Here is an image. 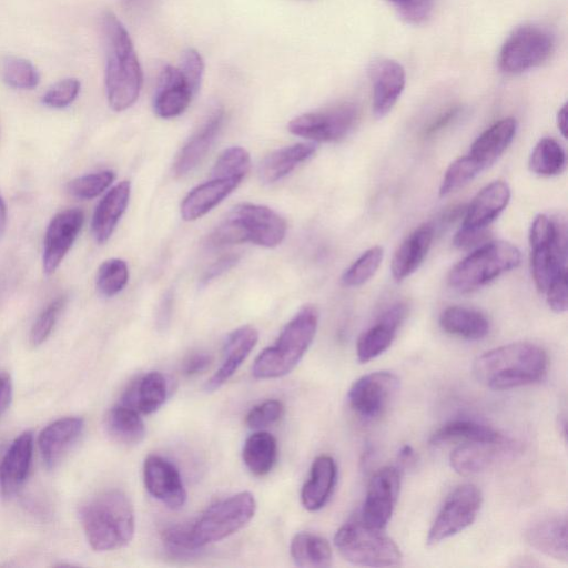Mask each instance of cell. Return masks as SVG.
<instances>
[{
    "instance_id": "cell-36",
    "label": "cell",
    "mask_w": 568,
    "mask_h": 568,
    "mask_svg": "<svg viewBox=\"0 0 568 568\" xmlns=\"http://www.w3.org/2000/svg\"><path fill=\"white\" fill-rule=\"evenodd\" d=\"M105 428L113 440L129 446L140 444L145 436V426L140 413L121 403L108 412Z\"/></svg>"
},
{
    "instance_id": "cell-22",
    "label": "cell",
    "mask_w": 568,
    "mask_h": 568,
    "mask_svg": "<svg viewBox=\"0 0 568 568\" xmlns=\"http://www.w3.org/2000/svg\"><path fill=\"white\" fill-rule=\"evenodd\" d=\"M258 341V332L251 325H243L231 332L223 347V361L219 369L207 379L206 392L223 386L250 355Z\"/></svg>"
},
{
    "instance_id": "cell-42",
    "label": "cell",
    "mask_w": 568,
    "mask_h": 568,
    "mask_svg": "<svg viewBox=\"0 0 568 568\" xmlns=\"http://www.w3.org/2000/svg\"><path fill=\"white\" fill-rule=\"evenodd\" d=\"M484 169L466 154L455 160L446 170L439 187V195L446 196L470 182Z\"/></svg>"
},
{
    "instance_id": "cell-2",
    "label": "cell",
    "mask_w": 568,
    "mask_h": 568,
    "mask_svg": "<svg viewBox=\"0 0 568 568\" xmlns=\"http://www.w3.org/2000/svg\"><path fill=\"white\" fill-rule=\"evenodd\" d=\"M102 32L106 52V98L110 108L121 112L132 106L140 95L142 69L125 27L111 11L102 17Z\"/></svg>"
},
{
    "instance_id": "cell-61",
    "label": "cell",
    "mask_w": 568,
    "mask_h": 568,
    "mask_svg": "<svg viewBox=\"0 0 568 568\" xmlns=\"http://www.w3.org/2000/svg\"><path fill=\"white\" fill-rule=\"evenodd\" d=\"M7 226V206L0 195V237L3 235Z\"/></svg>"
},
{
    "instance_id": "cell-56",
    "label": "cell",
    "mask_w": 568,
    "mask_h": 568,
    "mask_svg": "<svg viewBox=\"0 0 568 568\" xmlns=\"http://www.w3.org/2000/svg\"><path fill=\"white\" fill-rule=\"evenodd\" d=\"M12 399V382L7 373H0V417L8 409Z\"/></svg>"
},
{
    "instance_id": "cell-3",
    "label": "cell",
    "mask_w": 568,
    "mask_h": 568,
    "mask_svg": "<svg viewBox=\"0 0 568 568\" xmlns=\"http://www.w3.org/2000/svg\"><path fill=\"white\" fill-rule=\"evenodd\" d=\"M80 519L88 542L95 551L122 548L134 535L133 506L119 489L103 490L89 498L81 506Z\"/></svg>"
},
{
    "instance_id": "cell-21",
    "label": "cell",
    "mask_w": 568,
    "mask_h": 568,
    "mask_svg": "<svg viewBox=\"0 0 568 568\" xmlns=\"http://www.w3.org/2000/svg\"><path fill=\"white\" fill-rule=\"evenodd\" d=\"M194 95L179 68L166 65L159 79L153 110L162 119L179 116L187 109Z\"/></svg>"
},
{
    "instance_id": "cell-37",
    "label": "cell",
    "mask_w": 568,
    "mask_h": 568,
    "mask_svg": "<svg viewBox=\"0 0 568 568\" xmlns=\"http://www.w3.org/2000/svg\"><path fill=\"white\" fill-rule=\"evenodd\" d=\"M242 458L246 468L255 476L268 474L277 458L275 437L264 430L250 435L242 449Z\"/></svg>"
},
{
    "instance_id": "cell-49",
    "label": "cell",
    "mask_w": 568,
    "mask_h": 568,
    "mask_svg": "<svg viewBox=\"0 0 568 568\" xmlns=\"http://www.w3.org/2000/svg\"><path fill=\"white\" fill-rule=\"evenodd\" d=\"M80 88V81L75 78L60 80L47 90L42 103L53 109L65 108L77 99Z\"/></svg>"
},
{
    "instance_id": "cell-51",
    "label": "cell",
    "mask_w": 568,
    "mask_h": 568,
    "mask_svg": "<svg viewBox=\"0 0 568 568\" xmlns=\"http://www.w3.org/2000/svg\"><path fill=\"white\" fill-rule=\"evenodd\" d=\"M397 10L407 22L419 24L427 20L433 12L435 0H386Z\"/></svg>"
},
{
    "instance_id": "cell-27",
    "label": "cell",
    "mask_w": 568,
    "mask_h": 568,
    "mask_svg": "<svg viewBox=\"0 0 568 568\" xmlns=\"http://www.w3.org/2000/svg\"><path fill=\"white\" fill-rule=\"evenodd\" d=\"M130 194L131 183L121 181L110 189L98 203L91 221L92 235L98 243H105L112 235L125 212Z\"/></svg>"
},
{
    "instance_id": "cell-43",
    "label": "cell",
    "mask_w": 568,
    "mask_h": 568,
    "mask_svg": "<svg viewBox=\"0 0 568 568\" xmlns=\"http://www.w3.org/2000/svg\"><path fill=\"white\" fill-rule=\"evenodd\" d=\"M383 248L373 246L366 250L343 274L342 283L356 287L366 283L377 272L383 261Z\"/></svg>"
},
{
    "instance_id": "cell-16",
    "label": "cell",
    "mask_w": 568,
    "mask_h": 568,
    "mask_svg": "<svg viewBox=\"0 0 568 568\" xmlns=\"http://www.w3.org/2000/svg\"><path fill=\"white\" fill-rule=\"evenodd\" d=\"M531 247V275L537 290L545 294L550 283L566 267L567 241L566 230L562 223H559L556 232L549 239L530 244Z\"/></svg>"
},
{
    "instance_id": "cell-62",
    "label": "cell",
    "mask_w": 568,
    "mask_h": 568,
    "mask_svg": "<svg viewBox=\"0 0 568 568\" xmlns=\"http://www.w3.org/2000/svg\"><path fill=\"white\" fill-rule=\"evenodd\" d=\"M558 426H559V428H561V430H559L561 436L566 439V417H565V415H560Z\"/></svg>"
},
{
    "instance_id": "cell-15",
    "label": "cell",
    "mask_w": 568,
    "mask_h": 568,
    "mask_svg": "<svg viewBox=\"0 0 568 568\" xmlns=\"http://www.w3.org/2000/svg\"><path fill=\"white\" fill-rule=\"evenodd\" d=\"M143 480L146 490L171 509H180L186 500L181 475L176 467L159 455H149L143 464Z\"/></svg>"
},
{
    "instance_id": "cell-11",
    "label": "cell",
    "mask_w": 568,
    "mask_h": 568,
    "mask_svg": "<svg viewBox=\"0 0 568 568\" xmlns=\"http://www.w3.org/2000/svg\"><path fill=\"white\" fill-rule=\"evenodd\" d=\"M358 119L357 106L345 102L315 112L301 114L288 123V131L315 142L337 141L352 131Z\"/></svg>"
},
{
    "instance_id": "cell-26",
    "label": "cell",
    "mask_w": 568,
    "mask_h": 568,
    "mask_svg": "<svg viewBox=\"0 0 568 568\" xmlns=\"http://www.w3.org/2000/svg\"><path fill=\"white\" fill-rule=\"evenodd\" d=\"M84 427L81 417H63L44 427L38 446L48 468L54 467L69 447L79 438Z\"/></svg>"
},
{
    "instance_id": "cell-48",
    "label": "cell",
    "mask_w": 568,
    "mask_h": 568,
    "mask_svg": "<svg viewBox=\"0 0 568 568\" xmlns=\"http://www.w3.org/2000/svg\"><path fill=\"white\" fill-rule=\"evenodd\" d=\"M285 407L277 399H268L254 406L245 417V424L251 429L261 430L277 423L284 415Z\"/></svg>"
},
{
    "instance_id": "cell-45",
    "label": "cell",
    "mask_w": 568,
    "mask_h": 568,
    "mask_svg": "<svg viewBox=\"0 0 568 568\" xmlns=\"http://www.w3.org/2000/svg\"><path fill=\"white\" fill-rule=\"evenodd\" d=\"M251 166L250 153L241 146L225 149L214 163L212 176H236L244 179Z\"/></svg>"
},
{
    "instance_id": "cell-8",
    "label": "cell",
    "mask_w": 568,
    "mask_h": 568,
    "mask_svg": "<svg viewBox=\"0 0 568 568\" xmlns=\"http://www.w3.org/2000/svg\"><path fill=\"white\" fill-rule=\"evenodd\" d=\"M256 501L248 491H241L210 506L190 523L191 538L199 549L220 541L243 528L254 516Z\"/></svg>"
},
{
    "instance_id": "cell-29",
    "label": "cell",
    "mask_w": 568,
    "mask_h": 568,
    "mask_svg": "<svg viewBox=\"0 0 568 568\" xmlns=\"http://www.w3.org/2000/svg\"><path fill=\"white\" fill-rule=\"evenodd\" d=\"M508 449L505 438L493 443H463L449 456L452 468L468 476L485 470Z\"/></svg>"
},
{
    "instance_id": "cell-44",
    "label": "cell",
    "mask_w": 568,
    "mask_h": 568,
    "mask_svg": "<svg viewBox=\"0 0 568 568\" xmlns=\"http://www.w3.org/2000/svg\"><path fill=\"white\" fill-rule=\"evenodd\" d=\"M113 171L104 170L78 176L67 184V191L80 200H91L102 194L114 181Z\"/></svg>"
},
{
    "instance_id": "cell-5",
    "label": "cell",
    "mask_w": 568,
    "mask_h": 568,
    "mask_svg": "<svg viewBox=\"0 0 568 568\" xmlns=\"http://www.w3.org/2000/svg\"><path fill=\"white\" fill-rule=\"evenodd\" d=\"M285 220L268 206L241 203L234 206L209 236L210 245L253 243L275 247L286 234Z\"/></svg>"
},
{
    "instance_id": "cell-17",
    "label": "cell",
    "mask_w": 568,
    "mask_h": 568,
    "mask_svg": "<svg viewBox=\"0 0 568 568\" xmlns=\"http://www.w3.org/2000/svg\"><path fill=\"white\" fill-rule=\"evenodd\" d=\"M407 312L405 303H395L383 312L374 325L361 334L356 344L359 363L378 357L392 345Z\"/></svg>"
},
{
    "instance_id": "cell-35",
    "label": "cell",
    "mask_w": 568,
    "mask_h": 568,
    "mask_svg": "<svg viewBox=\"0 0 568 568\" xmlns=\"http://www.w3.org/2000/svg\"><path fill=\"white\" fill-rule=\"evenodd\" d=\"M503 438L498 430L488 425L470 419H454L436 429L432 434L429 443L439 446L452 442L493 443Z\"/></svg>"
},
{
    "instance_id": "cell-4",
    "label": "cell",
    "mask_w": 568,
    "mask_h": 568,
    "mask_svg": "<svg viewBox=\"0 0 568 568\" xmlns=\"http://www.w3.org/2000/svg\"><path fill=\"white\" fill-rule=\"evenodd\" d=\"M317 325V308L304 305L283 327L275 343L255 358L252 367L254 377L278 378L293 371L311 346Z\"/></svg>"
},
{
    "instance_id": "cell-7",
    "label": "cell",
    "mask_w": 568,
    "mask_h": 568,
    "mask_svg": "<svg viewBox=\"0 0 568 568\" xmlns=\"http://www.w3.org/2000/svg\"><path fill=\"white\" fill-rule=\"evenodd\" d=\"M359 518L342 525L335 534L334 544L348 562L367 567H392L402 561V552L394 540Z\"/></svg>"
},
{
    "instance_id": "cell-54",
    "label": "cell",
    "mask_w": 568,
    "mask_h": 568,
    "mask_svg": "<svg viewBox=\"0 0 568 568\" xmlns=\"http://www.w3.org/2000/svg\"><path fill=\"white\" fill-rule=\"evenodd\" d=\"M487 230H469L460 227L454 237V245L459 248L479 246L487 240Z\"/></svg>"
},
{
    "instance_id": "cell-53",
    "label": "cell",
    "mask_w": 568,
    "mask_h": 568,
    "mask_svg": "<svg viewBox=\"0 0 568 568\" xmlns=\"http://www.w3.org/2000/svg\"><path fill=\"white\" fill-rule=\"evenodd\" d=\"M240 260L237 254H227L215 261L203 274L201 285L211 283L216 277L232 268Z\"/></svg>"
},
{
    "instance_id": "cell-55",
    "label": "cell",
    "mask_w": 568,
    "mask_h": 568,
    "mask_svg": "<svg viewBox=\"0 0 568 568\" xmlns=\"http://www.w3.org/2000/svg\"><path fill=\"white\" fill-rule=\"evenodd\" d=\"M212 363V356L207 353L199 352L190 355L183 364V374L195 376L205 372Z\"/></svg>"
},
{
    "instance_id": "cell-58",
    "label": "cell",
    "mask_w": 568,
    "mask_h": 568,
    "mask_svg": "<svg viewBox=\"0 0 568 568\" xmlns=\"http://www.w3.org/2000/svg\"><path fill=\"white\" fill-rule=\"evenodd\" d=\"M458 111V108H454L445 112L428 128L427 133L432 134L446 126L457 115Z\"/></svg>"
},
{
    "instance_id": "cell-25",
    "label": "cell",
    "mask_w": 568,
    "mask_h": 568,
    "mask_svg": "<svg viewBox=\"0 0 568 568\" xmlns=\"http://www.w3.org/2000/svg\"><path fill=\"white\" fill-rule=\"evenodd\" d=\"M33 435L23 432L9 446L0 462V490L2 496L13 495L26 481L32 458Z\"/></svg>"
},
{
    "instance_id": "cell-39",
    "label": "cell",
    "mask_w": 568,
    "mask_h": 568,
    "mask_svg": "<svg viewBox=\"0 0 568 568\" xmlns=\"http://www.w3.org/2000/svg\"><path fill=\"white\" fill-rule=\"evenodd\" d=\"M565 164V151L551 138H544L535 145L528 162L531 172L544 176L559 174L564 170Z\"/></svg>"
},
{
    "instance_id": "cell-50",
    "label": "cell",
    "mask_w": 568,
    "mask_h": 568,
    "mask_svg": "<svg viewBox=\"0 0 568 568\" xmlns=\"http://www.w3.org/2000/svg\"><path fill=\"white\" fill-rule=\"evenodd\" d=\"M178 68L187 84L196 94L200 90L204 73V62L201 54L193 48L184 50Z\"/></svg>"
},
{
    "instance_id": "cell-30",
    "label": "cell",
    "mask_w": 568,
    "mask_h": 568,
    "mask_svg": "<svg viewBox=\"0 0 568 568\" xmlns=\"http://www.w3.org/2000/svg\"><path fill=\"white\" fill-rule=\"evenodd\" d=\"M337 468L328 455L316 457L312 464L310 477L301 491V501L310 511L325 506L336 484Z\"/></svg>"
},
{
    "instance_id": "cell-32",
    "label": "cell",
    "mask_w": 568,
    "mask_h": 568,
    "mask_svg": "<svg viewBox=\"0 0 568 568\" xmlns=\"http://www.w3.org/2000/svg\"><path fill=\"white\" fill-rule=\"evenodd\" d=\"M168 386L159 372H149L133 382L121 397L120 403L134 408L140 414H152L165 402Z\"/></svg>"
},
{
    "instance_id": "cell-19",
    "label": "cell",
    "mask_w": 568,
    "mask_h": 568,
    "mask_svg": "<svg viewBox=\"0 0 568 568\" xmlns=\"http://www.w3.org/2000/svg\"><path fill=\"white\" fill-rule=\"evenodd\" d=\"M224 123V110L215 108L176 155L173 172L182 176L193 171L206 156Z\"/></svg>"
},
{
    "instance_id": "cell-10",
    "label": "cell",
    "mask_w": 568,
    "mask_h": 568,
    "mask_svg": "<svg viewBox=\"0 0 568 568\" xmlns=\"http://www.w3.org/2000/svg\"><path fill=\"white\" fill-rule=\"evenodd\" d=\"M483 495L474 484L456 487L445 499L433 521L426 542L435 546L469 527L481 507Z\"/></svg>"
},
{
    "instance_id": "cell-24",
    "label": "cell",
    "mask_w": 568,
    "mask_h": 568,
    "mask_svg": "<svg viewBox=\"0 0 568 568\" xmlns=\"http://www.w3.org/2000/svg\"><path fill=\"white\" fill-rule=\"evenodd\" d=\"M510 200V189L503 181H494L481 189L464 214L463 229L486 230L505 210Z\"/></svg>"
},
{
    "instance_id": "cell-33",
    "label": "cell",
    "mask_w": 568,
    "mask_h": 568,
    "mask_svg": "<svg viewBox=\"0 0 568 568\" xmlns=\"http://www.w3.org/2000/svg\"><path fill=\"white\" fill-rule=\"evenodd\" d=\"M316 152L313 142L296 143L273 151L260 164L258 176L263 183H274Z\"/></svg>"
},
{
    "instance_id": "cell-12",
    "label": "cell",
    "mask_w": 568,
    "mask_h": 568,
    "mask_svg": "<svg viewBox=\"0 0 568 568\" xmlns=\"http://www.w3.org/2000/svg\"><path fill=\"white\" fill-rule=\"evenodd\" d=\"M398 387L399 379L395 374L387 371L372 372L352 384L347 400L354 413L371 420L386 409Z\"/></svg>"
},
{
    "instance_id": "cell-34",
    "label": "cell",
    "mask_w": 568,
    "mask_h": 568,
    "mask_svg": "<svg viewBox=\"0 0 568 568\" xmlns=\"http://www.w3.org/2000/svg\"><path fill=\"white\" fill-rule=\"evenodd\" d=\"M439 325L446 333L469 341L481 339L489 332V321L483 313L458 305L442 312Z\"/></svg>"
},
{
    "instance_id": "cell-9",
    "label": "cell",
    "mask_w": 568,
    "mask_h": 568,
    "mask_svg": "<svg viewBox=\"0 0 568 568\" xmlns=\"http://www.w3.org/2000/svg\"><path fill=\"white\" fill-rule=\"evenodd\" d=\"M555 50V37L545 27L524 24L516 28L499 52V67L506 73H521L542 64Z\"/></svg>"
},
{
    "instance_id": "cell-46",
    "label": "cell",
    "mask_w": 568,
    "mask_h": 568,
    "mask_svg": "<svg viewBox=\"0 0 568 568\" xmlns=\"http://www.w3.org/2000/svg\"><path fill=\"white\" fill-rule=\"evenodd\" d=\"M67 302V295L58 296L39 314L30 331L32 346L41 345L49 337Z\"/></svg>"
},
{
    "instance_id": "cell-52",
    "label": "cell",
    "mask_w": 568,
    "mask_h": 568,
    "mask_svg": "<svg viewBox=\"0 0 568 568\" xmlns=\"http://www.w3.org/2000/svg\"><path fill=\"white\" fill-rule=\"evenodd\" d=\"M549 307L556 313H564L568 306L567 270L561 272L545 292Z\"/></svg>"
},
{
    "instance_id": "cell-28",
    "label": "cell",
    "mask_w": 568,
    "mask_h": 568,
    "mask_svg": "<svg viewBox=\"0 0 568 568\" xmlns=\"http://www.w3.org/2000/svg\"><path fill=\"white\" fill-rule=\"evenodd\" d=\"M434 239V227L423 224L415 229L395 251L390 270L399 282L414 273L426 257Z\"/></svg>"
},
{
    "instance_id": "cell-47",
    "label": "cell",
    "mask_w": 568,
    "mask_h": 568,
    "mask_svg": "<svg viewBox=\"0 0 568 568\" xmlns=\"http://www.w3.org/2000/svg\"><path fill=\"white\" fill-rule=\"evenodd\" d=\"M164 548L174 557L186 558L194 556L200 549L191 538L190 524H176L162 531Z\"/></svg>"
},
{
    "instance_id": "cell-57",
    "label": "cell",
    "mask_w": 568,
    "mask_h": 568,
    "mask_svg": "<svg viewBox=\"0 0 568 568\" xmlns=\"http://www.w3.org/2000/svg\"><path fill=\"white\" fill-rule=\"evenodd\" d=\"M172 297V294L166 293L160 305L158 313V325H160L161 327H164L170 320L173 302Z\"/></svg>"
},
{
    "instance_id": "cell-14",
    "label": "cell",
    "mask_w": 568,
    "mask_h": 568,
    "mask_svg": "<svg viewBox=\"0 0 568 568\" xmlns=\"http://www.w3.org/2000/svg\"><path fill=\"white\" fill-rule=\"evenodd\" d=\"M84 222L83 211L78 207L57 213L50 221L43 242L42 267L53 274L78 237Z\"/></svg>"
},
{
    "instance_id": "cell-1",
    "label": "cell",
    "mask_w": 568,
    "mask_h": 568,
    "mask_svg": "<svg viewBox=\"0 0 568 568\" xmlns=\"http://www.w3.org/2000/svg\"><path fill=\"white\" fill-rule=\"evenodd\" d=\"M548 356L542 347L515 342L480 354L474 363L476 378L494 390L531 385L544 378Z\"/></svg>"
},
{
    "instance_id": "cell-59",
    "label": "cell",
    "mask_w": 568,
    "mask_h": 568,
    "mask_svg": "<svg viewBox=\"0 0 568 568\" xmlns=\"http://www.w3.org/2000/svg\"><path fill=\"white\" fill-rule=\"evenodd\" d=\"M416 462L415 450L410 445H404L398 452V463L402 467H410Z\"/></svg>"
},
{
    "instance_id": "cell-60",
    "label": "cell",
    "mask_w": 568,
    "mask_h": 568,
    "mask_svg": "<svg viewBox=\"0 0 568 568\" xmlns=\"http://www.w3.org/2000/svg\"><path fill=\"white\" fill-rule=\"evenodd\" d=\"M557 126L564 138L567 136V104L565 103L557 114Z\"/></svg>"
},
{
    "instance_id": "cell-23",
    "label": "cell",
    "mask_w": 568,
    "mask_h": 568,
    "mask_svg": "<svg viewBox=\"0 0 568 568\" xmlns=\"http://www.w3.org/2000/svg\"><path fill=\"white\" fill-rule=\"evenodd\" d=\"M243 181L236 176H212L211 180L192 189L181 203V216L194 221L219 205Z\"/></svg>"
},
{
    "instance_id": "cell-13",
    "label": "cell",
    "mask_w": 568,
    "mask_h": 568,
    "mask_svg": "<svg viewBox=\"0 0 568 568\" xmlns=\"http://www.w3.org/2000/svg\"><path fill=\"white\" fill-rule=\"evenodd\" d=\"M399 487L400 476L396 467L378 469L368 483L361 520L371 527L384 529L393 515Z\"/></svg>"
},
{
    "instance_id": "cell-20",
    "label": "cell",
    "mask_w": 568,
    "mask_h": 568,
    "mask_svg": "<svg viewBox=\"0 0 568 568\" xmlns=\"http://www.w3.org/2000/svg\"><path fill=\"white\" fill-rule=\"evenodd\" d=\"M525 539L534 549L559 561H567V516L554 514L532 521L525 530Z\"/></svg>"
},
{
    "instance_id": "cell-38",
    "label": "cell",
    "mask_w": 568,
    "mask_h": 568,
    "mask_svg": "<svg viewBox=\"0 0 568 568\" xmlns=\"http://www.w3.org/2000/svg\"><path fill=\"white\" fill-rule=\"evenodd\" d=\"M294 562L305 568H324L332 565L333 554L328 541L312 532H298L291 541Z\"/></svg>"
},
{
    "instance_id": "cell-18",
    "label": "cell",
    "mask_w": 568,
    "mask_h": 568,
    "mask_svg": "<svg viewBox=\"0 0 568 568\" xmlns=\"http://www.w3.org/2000/svg\"><path fill=\"white\" fill-rule=\"evenodd\" d=\"M369 73L373 82V112L376 118H383L396 104L405 88V69L395 60L382 59L373 64Z\"/></svg>"
},
{
    "instance_id": "cell-31",
    "label": "cell",
    "mask_w": 568,
    "mask_h": 568,
    "mask_svg": "<svg viewBox=\"0 0 568 568\" xmlns=\"http://www.w3.org/2000/svg\"><path fill=\"white\" fill-rule=\"evenodd\" d=\"M516 129L514 118L497 121L474 141L468 154L485 170L505 152L514 140Z\"/></svg>"
},
{
    "instance_id": "cell-41",
    "label": "cell",
    "mask_w": 568,
    "mask_h": 568,
    "mask_svg": "<svg viewBox=\"0 0 568 568\" xmlns=\"http://www.w3.org/2000/svg\"><path fill=\"white\" fill-rule=\"evenodd\" d=\"M129 268L121 258H109L98 268L95 285L99 293L105 297L119 294L128 284Z\"/></svg>"
},
{
    "instance_id": "cell-6",
    "label": "cell",
    "mask_w": 568,
    "mask_h": 568,
    "mask_svg": "<svg viewBox=\"0 0 568 568\" xmlns=\"http://www.w3.org/2000/svg\"><path fill=\"white\" fill-rule=\"evenodd\" d=\"M520 251L507 241H488L458 262L448 274V284L469 292L491 282L520 263Z\"/></svg>"
},
{
    "instance_id": "cell-40",
    "label": "cell",
    "mask_w": 568,
    "mask_h": 568,
    "mask_svg": "<svg viewBox=\"0 0 568 568\" xmlns=\"http://www.w3.org/2000/svg\"><path fill=\"white\" fill-rule=\"evenodd\" d=\"M0 75L3 82L14 89H33L40 77L34 65L18 57H6L0 63Z\"/></svg>"
}]
</instances>
